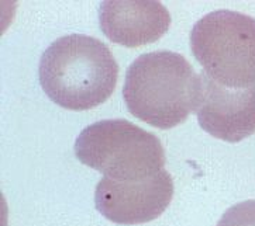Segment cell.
<instances>
[{
  "label": "cell",
  "instance_id": "obj_1",
  "mask_svg": "<svg viewBox=\"0 0 255 226\" xmlns=\"http://www.w3.org/2000/svg\"><path fill=\"white\" fill-rule=\"evenodd\" d=\"M42 90L55 104L83 111L103 104L116 89L117 61L102 41L72 34L55 40L38 66Z\"/></svg>",
  "mask_w": 255,
  "mask_h": 226
},
{
  "label": "cell",
  "instance_id": "obj_2",
  "mask_svg": "<svg viewBox=\"0 0 255 226\" xmlns=\"http://www.w3.org/2000/svg\"><path fill=\"white\" fill-rule=\"evenodd\" d=\"M202 76L178 52L155 51L132 62L123 86L128 111L141 121L171 129L198 108Z\"/></svg>",
  "mask_w": 255,
  "mask_h": 226
},
{
  "label": "cell",
  "instance_id": "obj_3",
  "mask_svg": "<svg viewBox=\"0 0 255 226\" xmlns=\"http://www.w3.org/2000/svg\"><path fill=\"white\" fill-rule=\"evenodd\" d=\"M78 160L119 181L140 180L164 170L158 138L127 120H103L83 129L75 142Z\"/></svg>",
  "mask_w": 255,
  "mask_h": 226
},
{
  "label": "cell",
  "instance_id": "obj_4",
  "mask_svg": "<svg viewBox=\"0 0 255 226\" xmlns=\"http://www.w3.org/2000/svg\"><path fill=\"white\" fill-rule=\"evenodd\" d=\"M190 48L205 73L219 84H255V18L231 10L202 17L190 32Z\"/></svg>",
  "mask_w": 255,
  "mask_h": 226
},
{
  "label": "cell",
  "instance_id": "obj_5",
  "mask_svg": "<svg viewBox=\"0 0 255 226\" xmlns=\"http://www.w3.org/2000/svg\"><path fill=\"white\" fill-rule=\"evenodd\" d=\"M173 197V180L165 170L140 180L103 177L95 191L96 210L119 225L147 224L162 215Z\"/></svg>",
  "mask_w": 255,
  "mask_h": 226
},
{
  "label": "cell",
  "instance_id": "obj_6",
  "mask_svg": "<svg viewBox=\"0 0 255 226\" xmlns=\"http://www.w3.org/2000/svg\"><path fill=\"white\" fill-rule=\"evenodd\" d=\"M196 114L207 134L226 142H240L255 132V84L231 89L212 80L205 72Z\"/></svg>",
  "mask_w": 255,
  "mask_h": 226
},
{
  "label": "cell",
  "instance_id": "obj_7",
  "mask_svg": "<svg viewBox=\"0 0 255 226\" xmlns=\"http://www.w3.org/2000/svg\"><path fill=\"white\" fill-rule=\"evenodd\" d=\"M99 24L109 40L128 48L158 41L171 25L162 3L149 0H109L99 7Z\"/></svg>",
  "mask_w": 255,
  "mask_h": 226
},
{
  "label": "cell",
  "instance_id": "obj_8",
  "mask_svg": "<svg viewBox=\"0 0 255 226\" xmlns=\"http://www.w3.org/2000/svg\"><path fill=\"white\" fill-rule=\"evenodd\" d=\"M217 226H255V200L233 205L223 214Z\"/></svg>",
  "mask_w": 255,
  "mask_h": 226
}]
</instances>
